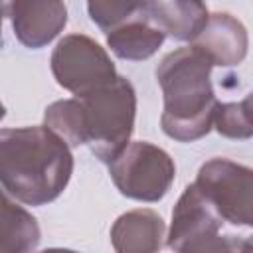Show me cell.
Listing matches in <instances>:
<instances>
[{"label":"cell","mask_w":253,"mask_h":253,"mask_svg":"<svg viewBox=\"0 0 253 253\" xmlns=\"http://www.w3.org/2000/svg\"><path fill=\"white\" fill-rule=\"evenodd\" d=\"M73 172L69 144L47 126L0 130V184L28 206L55 200Z\"/></svg>","instance_id":"cell-1"},{"label":"cell","mask_w":253,"mask_h":253,"mask_svg":"<svg viewBox=\"0 0 253 253\" xmlns=\"http://www.w3.org/2000/svg\"><path fill=\"white\" fill-rule=\"evenodd\" d=\"M211 61L198 47H182L168 53L156 69L164 93L162 128L168 136L196 140L213 125L215 97L210 83Z\"/></svg>","instance_id":"cell-2"},{"label":"cell","mask_w":253,"mask_h":253,"mask_svg":"<svg viewBox=\"0 0 253 253\" xmlns=\"http://www.w3.org/2000/svg\"><path fill=\"white\" fill-rule=\"evenodd\" d=\"M77 99L83 111L85 142L101 160L111 162L128 144L132 132L136 109L132 85L117 75L111 83Z\"/></svg>","instance_id":"cell-3"},{"label":"cell","mask_w":253,"mask_h":253,"mask_svg":"<svg viewBox=\"0 0 253 253\" xmlns=\"http://www.w3.org/2000/svg\"><path fill=\"white\" fill-rule=\"evenodd\" d=\"M109 164L121 194L142 202L160 200L174 180L172 158L148 142L126 144Z\"/></svg>","instance_id":"cell-4"},{"label":"cell","mask_w":253,"mask_h":253,"mask_svg":"<svg viewBox=\"0 0 253 253\" xmlns=\"http://www.w3.org/2000/svg\"><path fill=\"white\" fill-rule=\"evenodd\" d=\"M194 186L223 221L251 225L253 174L249 168L225 158H213L200 168Z\"/></svg>","instance_id":"cell-5"},{"label":"cell","mask_w":253,"mask_h":253,"mask_svg":"<svg viewBox=\"0 0 253 253\" xmlns=\"http://www.w3.org/2000/svg\"><path fill=\"white\" fill-rule=\"evenodd\" d=\"M51 69L57 83L77 97L87 95L117 77L107 51L91 38L77 34L67 36L57 43L51 55Z\"/></svg>","instance_id":"cell-6"},{"label":"cell","mask_w":253,"mask_h":253,"mask_svg":"<svg viewBox=\"0 0 253 253\" xmlns=\"http://www.w3.org/2000/svg\"><path fill=\"white\" fill-rule=\"evenodd\" d=\"M221 217L204 198V194L192 184L180 196L178 206L172 213V229L168 245L172 249H231L219 239Z\"/></svg>","instance_id":"cell-7"},{"label":"cell","mask_w":253,"mask_h":253,"mask_svg":"<svg viewBox=\"0 0 253 253\" xmlns=\"http://www.w3.org/2000/svg\"><path fill=\"white\" fill-rule=\"evenodd\" d=\"M8 16L12 18L14 34L28 47L49 43L67 22L63 0H10Z\"/></svg>","instance_id":"cell-8"},{"label":"cell","mask_w":253,"mask_h":253,"mask_svg":"<svg viewBox=\"0 0 253 253\" xmlns=\"http://www.w3.org/2000/svg\"><path fill=\"white\" fill-rule=\"evenodd\" d=\"M192 45L206 53L213 65H235L247 53V32L233 16L211 14Z\"/></svg>","instance_id":"cell-9"},{"label":"cell","mask_w":253,"mask_h":253,"mask_svg":"<svg viewBox=\"0 0 253 253\" xmlns=\"http://www.w3.org/2000/svg\"><path fill=\"white\" fill-rule=\"evenodd\" d=\"M208 8L202 0H148L140 18L156 26L164 36L192 42L208 22Z\"/></svg>","instance_id":"cell-10"},{"label":"cell","mask_w":253,"mask_h":253,"mask_svg":"<svg viewBox=\"0 0 253 253\" xmlns=\"http://www.w3.org/2000/svg\"><path fill=\"white\" fill-rule=\"evenodd\" d=\"M164 233L162 217L150 210H136L121 215L113 227V243L119 251H154Z\"/></svg>","instance_id":"cell-11"},{"label":"cell","mask_w":253,"mask_h":253,"mask_svg":"<svg viewBox=\"0 0 253 253\" xmlns=\"http://www.w3.org/2000/svg\"><path fill=\"white\" fill-rule=\"evenodd\" d=\"M164 38L156 26L136 16L109 30L107 43L111 51L123 59H146L160 47Z\"/></svg>","instance_id":"cell-12"},{"label":"cell","mask_w":253,"mask_h":253,"mask_svg":"<svg viewBox=\"0 0 253 253\" xmlns=\"http://www.w3.org/2000/svg\"><path fill=\"white\" fill-rule=\"evenodd\" d=\"M40 241V227L32 213L14 204L0 190V251H28Z\"/></svg>","instance_id":"cell-13"},{"label":"cell","mask_w":253,"mask_h":253,"mask_svg":"<svg viewBox=\"0 0 253 253\" xmlns=\"http://www.w3.org/2000/svg\"><path fill=\"white\" fill-rule=\"evenodd\" d=\"M45 126L61 136L69 146L85 142L83 111L79 99H65L45 109Z\"/></svg>","instance_id":"cell-14"},{"label":"cell","mask_w":253,"mask_h":253,"mask_svg":"<svg viewBox=\"0 0 253 253\" xmlns=\"http://www.w3.org/2000/svg\"><path fill=\"white\" fill-rule=\"evenodd\" d=\"M146 2L148 0H87V6L91 20L109 32L119 24L140 16Z\"/></svg>","instance_id":"cell-15"},{"label":"cell","mask_w":253,"mask_h":253,"mask_svg":"<svg viewBox=\"0 0 253 253\" xmlns=\"http://www.w3.org/2000/svg\"><path fill=\"white\" fill-rule=\"evenodd\" d=\"M215 128L229 138H249L251 136V121H249V99L241 103H225L215 105L213 111Z\"/></svg>","instance_id":"cell-16"},{"label":"cell","mask_w":253,"mask_h":253,"mask_svg":"<svg viewBox=\"0 0 253 253\" xmlns=\"http://www.w3.org/2000/svg\"><path fill=\"white\" fill-rule=\"evenodd\" d=\"M4 14H6V8L0 4V32H2V16H4Z\"/></svg>","instance_id":"cell-17"},{"label":"cell","mask_w":253,"mask_h":253,"mask_svg":"<svg viewBox=\"0 0 253 253\" xmlns=\"http://www.w3.org/2000/svg\"><path fill=\"white\" fill-rule=\"evenodd\" d=\"M0 4L6 8V14H8V4H10V0H0Z\"/></svg>","instance_id":"cell-18"},{"label":"cell","mask_w":253,"mask_h":253,"mask_svg":"<svg viewBox=\"0 0 253 253\" xmlns=\"http://www.w3.org/2000/svg\"><path fill=\"white\" fill-rule=\"evenodd\" d=\"M4 113H6V111H4V105H2V103H0V119H2V117H4Z\"/></svg>","instance_id":"cell-19"}]
</instances>
